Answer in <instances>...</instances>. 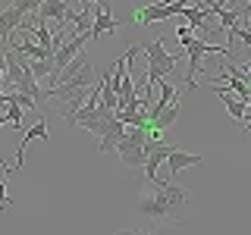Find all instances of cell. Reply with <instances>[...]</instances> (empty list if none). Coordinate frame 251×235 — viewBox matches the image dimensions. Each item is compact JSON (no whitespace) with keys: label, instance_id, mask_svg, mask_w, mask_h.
Returning <instances> with one entry per match:
<instances>
[{"label":"cell","instance_id":"6da1fadb","mask_svg":"<svg viewBox=\"0 0 251 235\" xmlns=\"http://www.w3.org/2000/svg\"><path fill=\"white\" fill-rule=\"evenodd\" d=\"M188 188L176 185V182H148V188L141 191L138 198V213L151 216L157 226H179L185 223V213H188Z\"/></svg>","mask_w":251,"mask_h":235},{"label":"cell","instance_id":"7a4b0ae2","mask_svg":"<svg viewBox=\"0 0 251 235\" xmlns=\"http://www.w3.org/2000/svg\"><path fill=\"white\" fill-rule=\"evenodd\" d=\"M176 35L179 41L185 44V53H188V72H185V88H198V69H201V57L204 53H220V57L229 60V47L223 44H207L201 38H192V28L188 25H176Z\"/></svg>","mask_w":251,"mask_h":235},{"label":"cell","instance_id":"3957f363","mask_svg":"<svg viewBox=\"0 0 251 235\" xmlns=\"http://www.w3.org/2000/svg\"><path fill=\"white\" fill-rule=\"evenodd\" d=\"M116 154H120L126 169H145L148 160V129H135V125H126V135L116 144Z\"/></svg>","mask_w":251,"mask_h":235},{"label":"cell","instance_id":"277c9868","mask_svg":"<svg viewBox=\"0 0 251 235\" xmlns=\"http://www.w3.org/2000/svg\"><path fill=\"white\" fill-rule=\"evenodd\" d=\"M31 138L50 141V135H47V122H44V116H38L35 125H31L25 135H22V144H19V151H16V163H13V166H6V163H3V157H0V169H6L10 176H13V172H19V169H22V163H25V144H28Z\"/></svg>","mask_w":251,"mask_h":235},{"label":"cell","instance_id":"5b68a950","mask_svg":"<svg viewBox=\"0 0 251 235\" xmlns=\"http://www.w3.org/2000/svg\"><path fill=\"white\" fill-rule=\"evenodd\" d=\"M85 41H91V38L88 35H75V38H66V44H60V50L53 53V69H57V75L78 57V53H82ZM53 85H57V78H53Z\"/></svg>","mask_w":251,"mask_h":235},{"label":"cell","instance_id":"8992f818","mask_svg":"<svg viewBox=\"0 0 251 235\" xmlns=\"http://www.w3.org/2000/svg\"><path fill=\"white\" fill-rule=\"evenodd\" d=\"M192 166H204V157L201 154H192L185 144H176V147H173V154L167 157V169L173 172V179H176L182 169H192Z\"/></svg>","mask_w":251,"mask_h":235},{"label":"cell","instance_id":"52a82bcc","mask_svg":"<svg viewBox=\"0 0 251 235\" xmlns=\"http://www.w3.org/2000/svg\"><path fill=\"white\" fill-rule=\"evenodd\" d=\"M129 19H113V13H104L94 6V25H91V38H100V35H113L116 28Z\"/></svg>","mask_w":251,"mask_h":235},{"label":"cell","instance_id":"ba28073f","mask_svg":"<svg viewBox=\"0 0 251 235\" xmlns=\"http://www.w3.org/2000/svg\"><path fill=\"white\" fill-rule=\"evenodd\" d=\"M123 135H126V122L120 119V116H116V119H113V125L107 129V135L100 138L98 151H100V154H110V151H116V144H120V138H123Z\"/></svg>","mask_w":251,"mask_h":235},{"label":"cell","instance_id":"9c48e42d","mask_svg":"<svg viewBox=\"0 0 251 235\" xmlns=\"http://www.w3.org/2000/svg\"><path fill=\"white\" fill-rule=\"evenodd\" d=\"M179 113H182V100H173V104L163 110L160 116H157V119H151L148 122V129H154V132H163V129H170L173 122L179 119Z\"/></svg>","mask_w":251,"mask_h":235},{"label":"cell","instance_id":"30bf717a","mask_svg":"<svg viewBox=\"0 0 251 235\" xmlns=\"http://www.w3.org/2000/svg\"><path fill=\"white\" fill-rule=\"evenodd\" d=\"M6 100H10V104H19L22 110H38L35 97H31V94H25V91H10V94H6Z\"/></svg>","mask_w":251,"mask_h":235},{"label":"cell","instance_id":"8fae6325","mask_svg":"<svg viewBox=\"0 0 251 235\" xmlns=\"http://www.w3.org/2000/svg\"><path fill=\"white\" fill-rule=\"evenodd\" d=\"M22 116H25V110H22L19 104H10L6 107V119H10V125L16 132H22Z\"/></svg>","mask_w":251,"mask_h":235},{"label":"cell","instance_id":"7c38bea8","mask_svg":"<svg viewBox=\"0 0 251 235\" xmlns=\"http://www.w3.org/2000/svg\"><path fill=\"white\" fill-rule=\"evenodd\" d=\"M44 3V0H13V6H16V10H22V13H38V6H41Z\"/></svg>","mask_w":251,"mask_h":235},{"label":"cell","instance_id":"4fadbf2b","mask_svg":"<svg viewBox=\"0 0 251 235\" xmlns=\"http://www.w3.org/2000/svg\"><path fill=\"white\" fill-rule=\"evenodd\" d=\"M6 176H10V172H6L3 169V176H0V210H6V207H10V198H6Z\"/></svg>","mask_w":251,"mask_h":235},{"label":"cell","instance_id":"5bb4252c","mask_svg":"<svg viewBox=\"0 0 251 235\" xmlns=\"http://www.w3.org/2000/svg\"><path fill=\"white\" fill-rule=\"evenodd\" d=\"M113 235H151V232H138V229H123V232H113Z\"/></svg>","mask_w":251,"mask_h":235},{"label":"cell","instance_id":"9a60e30c","mask_svg":"<svg viewBox=\"0 0 251 235\" xmlns=\"http://www.w3.org/2000/svg\"><path fill=\"white\" fill-rule=\"evenodd\" d=\"M217 3H220V6H223V3H232V0H217Z\"/></svg>","mask_w":251,"mask_h":235},{"label":"cell","instance_id":"2e32d148","mask_svg":"<svg viewBox=\"0 0 251 235\" xmlns=\"http://www.w3.org/2000/svg\"><path fill=\"white\" fill-rule=\"evenodd\" d=\"M248 110H251V97H248Z\"/></svg>","mask_w":251,"mask_h":235}]
</instances>
